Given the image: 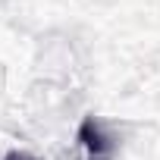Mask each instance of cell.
Returning <instances> with one entry per match:
<instances>
[{"mask_svg": "<svg viewBox=\"0 0 160 160\" xmlns=\"http://www.w3.org/2000/svg\"><path fill=\"white\" fill-rule=\"evenodd\" d=\"M78 144L85 151V160H113V141L94 116H85L78 122Z\"/></svg>", "mask_w": 160, "mask_h": 160, "instance_id": "obj_1", "label": "cell"}, {"mask_svg": "<svg viewBox=\"0 0 160 160\" xmlns=\"http://www.w3.org/2000/svg\"><path fill=\"white\" fill-rule=\"evenodd\" d=\"M3 160H35V157H32V154H25V151H10Z\"/></svg>", "mask_w": 160, "mask_h": 160, "instance_id": "obj_2", "label": "cell"}]
</instances>
